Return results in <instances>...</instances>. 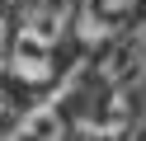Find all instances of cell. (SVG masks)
Segmentation results:
<instances>
[{
  "label": "cell",
  "mask_w": 146,
  "mask_h": 141,
  "mask_svg": "<svg viewBox=\"0 0 146 141\" xmlns=\"http://www.w3.org/2000/svg\"><path fill=\"white\" fill-rule=\"evenodd\" d=\"M10 71L19 75V80H29V85L52 80V42H42L38 33L19 28V33H14V47H10Z\"/></svg>",
  "instance_id": "6da1fadb"
},
{
  "label": "cell",
  "mask_w": 146,
  "mask_h": 141,
  "mask_svg": "<svg viewBox=\"0 0 146 141\" xmlns=\"http://www.w3.org/2000/svg\"><path fill=\"white\" fill-rule=\"evenodd\" d=\"M137 0H80V38L85 42H104L127 24Z\"/></svg>",
  "instance_id": "7a4b0ae2"
},
{
  "label": "cell",
  "mask_w": 146,
  "mask_h": 141,
  "mask_svg": "<svg viewBox=\"0 0 146 141\" xmlns=\"http://www.w3.org/2000/svg\"><path fill=\"white\" fill-rule=\"evenodd\" d=\"M146 66V33H132V38H123V42H113V52L104 56V80L108 85H127L137 71Z\"/></svg>",
  "instance_id": "3957f363"
},
{
  "label": "cell",
  "mask_w": 146,
  "mask_h": 141,
  "mask_svg": "<svg viewBox=\"0 0 146 141\" xmlns=\"http://www.w3.org/2000/svg\"><path fill=\"white\" fill-rule=\"evenodd\" d=\"M61 136H66L61 108H57V103H38L33 113H24V118H19V127H14L5 141H61Z\"/></svg>",
  "instance_id": "277c9868"
},
{
  "label": "cell",
  "mask_w": 146,
  "mask_h": 141,
  "mask_svg": "<svg viewBox=\"0 0 146 141\" xmlns=\"http://www.w3.org/2000/svg\"><path fill=\"white\" fill-rule=\"evenodd\" d=\"M76 5H80V0H38L24 28H29V33H38L42 42L57 47V38L66 33V24H71V14H76Z\"/></svg>",
  "instance_id": "5b68a950"
},
{
  "label": "cell",
  "mask_w": 146,
  "mask_h": 141,
  "mask_svg": "<svg viewBox=\"0 0 146 141\" xmlns=\"http://www.w3.org/2000/svg\"><path fill=\"white\" fill-rule=\"evenodd\" d=\"M141 141H146V136H141Z\"/></svg>",
  "instance_id": "8992f818"
}]
</instances>
